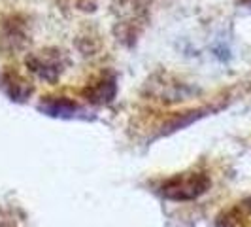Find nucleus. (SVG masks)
Masks as SVG:
<instances>
[{
	"mask_svg": "<svg viewBox=\"0 0 251 227\" xmlns=\"http://www.w3.org/2000/svg\"><path fill=\"white\" fill-rule=\"evenodd\" d=\"M83 93H85L87 101L95 102V104L110 102L113 99V95H115V78L102 74L95 82H91Z\"/></svg>",
	"mask_w": 251,
	"mask_h": 227,
	"instance_id": "4",
	"label": "nucleus"
},
{
	"mask_svg": "<svg viewBox=\"0 0 251 227\" xmlns=\"http://www.w3.org/2000/svg\"><path fill=\"white\" fill-rule=\"evenodd\" d=\"M44 110H48L51 115H64L75 110V104L68 102L66 99H59V101H51L50 104H42Z\"/></svg>",
	"mask_w": 251,
	"mask_h": 227,
	"instance_id": "6",
	"label": "nucleus"
},
{
	"mask_svg": "<svg viewBox=\"0 0 251 227\" xmlns=\"http://www.w3.org/2000/svg\"><path fill=\"white\" fill-rule=\"evenodd\" d=\"M26 64L34 74H38L42 80H48V82H55L64 70L63 53L59 50H55V48L32 53L26 59Z\"/></svg>",
	"mask_w": 251,
	"mask_h": 227,
	"instance_id": "3",
	"label": "nucleus"
},
{
	"mask_svg": "<svg viewBox=\"0 0 251 227\" xmlns=\"http://www.w3.org/2000/svg\"><path fill=\"white\" fill-rule=\"evenodd\" d=\"M212 186V180L202 170H185L166 178L161 184V195L168 201L189 202L199 199Z\"/></svg>",
	"mask_w": 251,
	"mask_h": 227,
	"instance_id": "1",
	"label": "nucleus"
},
{
	"mask_svg": "<svg viewBox=\"0 0 251 227\" xmlns=\"http://www.w3.org/2000/svg\"><path fill=\"white\" fill-rule=\"evenodd\" d=\"M150 4L151 0H119V8H115V12H117V25L121 27L119 30L121 36H136L134 25H144Z\"/></svg>",
	"mask_w": 251,
	"mask_h": 227,
	"instance_id": "2",
	"label": "nucleus"
},
{
	"mask_svg": "<svg viewBox=\"0 0 251 227\" xmlns=\"http://www.w3.org/2000/svg\"><path fill=\"white\" fill-rule=\"evenodd\" d=\"M2 87L15 101H23L26 95H30V91H32V87L15 70L13 72L10 70V72H6L2 76Z\"/></svg>",
	"mask_w": 251,
	"mask_h": 227,
	"instance_id": "5",
	"label": "nucleus"
}]
</instances>
